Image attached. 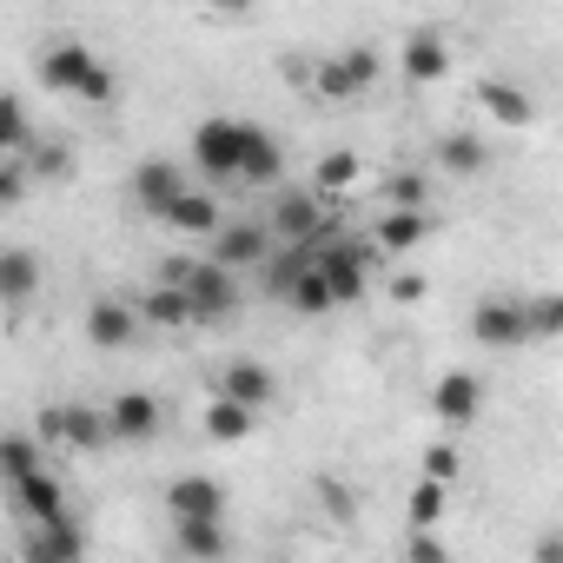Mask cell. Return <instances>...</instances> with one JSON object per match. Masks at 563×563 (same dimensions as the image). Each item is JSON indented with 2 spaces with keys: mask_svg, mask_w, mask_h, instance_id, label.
Returning <instances> with one entry per match:
<instances>
[{
  "mask_svg": "<svg viewBox=\"0 0 563 563\" xmlns=\"http://www.w3.org/2000/svg\"><path fill=\"white\" fill-rule=\"evenodd\" d=\"M41 87L60 93V100H87V107H107L113 100V67L87 47V41H54L41 47Z\"/></svg>",
  "mask_w": 563,
  "mask_h": 563,
  "instance_id": "obj_1",
  "label": "cell"
},
{
  "mask_svg": "<svg viewBox=\"0 0 563 563\" xmlns=\"http://www.w3.org/2000/svg\"><path fill=\"white\" fill-rule=\"evenodd\" d=\"M166 278L179 286V299H186L192 325H225V319L239 312V299H245L239 272H232V265H219V258H173V265H166Z\"/></svg>",
  "mask_w": 563,
  "mask_h": 563,
  "instance_id": "obj_2",
  "label": "cell"
},
{
  "mask_svg": "<svg viewBox=\"0 0 563 563\" xmlns=\"http://www.w3.org/2000/svg\"><path fill=\"white\" fill-rule=\"evenodd\" d=\"M319 272H325V292L332 306H358L372 292V245H352V239H319Z\"/></svg>",
  "mask_w": 563,
  "mask_h": 563,
  "instance_id": "obj_3",
  "label": "cell"
},
{
  "mask_svg": "<svg viewBox=\"0 0 563 563\" xmlns=\"http://www.w3.org/2000/svg\"><path fill=\"white\" fill-rule=\"evenodd\" d=\"M378 74H385V60L372 47H345V54H332V60L312 67V87H319V100L345 107V100H365L378 87Z\"/></svg>",
  "mask_w": 563,
  "mask_h": 563,
  "instance_id": "obj_4",
  "label": "cell"
},
{
  "mask_svg": "<svg viewBox=\"0 0 563 563\" xmlns=\"http://www.w3.org/2000/svg\"><path fill=\"white\" fill-rule=\"evenodd\" d=\"M471 339L484 352H523V345H537L530 319H523V299H510V292H484L471 306Z\"/></svg>",
  "mask_w": 563,
  "mask_h": 563,
  "instance_id": "obj_5",
  "label": "cell"
},
{
  "mask_svg": "<svg viewBox=\"0 0 563 563\" xmlns=\"http://www.w3.org/2000/svg\"><path fill=\"white\" fill-rule=\"evenodd\" d=\"M239 146H245V120L212 113V120L192 126V166H199L212 186H232V173H239Z\"/></svg>",
  "mask_w": 563,
  "mask_h": 563,
  "instance_id": "obj_6",
  "label": "cell"
},
{
  "mask_svg": "<svg viewBox=\"0 0 563 563\" xmlns=\"http://www.w3.org/2000/svg\"><path fill=\"white\" fill-rule=\"evenodd\" d=\"M80 332H87V345L93 352H126V345H140V306L133 299H120V292H100V299H87V312H80Z\"/></svg>",
  "mask_w": 563,
  "mask_h": 563,
  "instance_id": "obj_7",
  "label": "cell"
},
{
  "mask_svg": "<svg viewBox=\"0 0 563 563\" xmlns=\"http://www.w3.org/2000/svg\"><path fill=\"white\" fill-rule=\"evenodd\" d=\"M272 239H292V245H319L332 239V219H325V199L306 186V192H278L272 199V219H265Z\"/></svg>",
  "mask_w": 563,
  "mask_h": 563,
  "instance_id": "obj_8",
  "label": "cell"
},
{
  "mask_svg": "<svg viewBox=\"0 0 563 563\" xmlns=\"http://www.w3.org/2000/svg\"><path fill=\"white\" fill-rule=\"evenodd\" d=\"M278 179H286V146H278V133H265L258 120H245V146H239V173H232V186L265 192V186H278Z\"/></svg>",
  "mask_w": 563,
  "mask_h": 563,
  "instance_id": "obj_9",
  "label": "cell"
},
{
  "mask_svg": "<svg viewBox=\"0 0 563 563\" xmlns=\"http://www.w3.org/2000/svg\"><path fill=\"white\" fill-rule=\"evenodd\" d=\"M107 431H113V444H153L166 431V405L153 391H120L107 405Z\"/></svg>",
  "mask_w": 563,
  "mask_h": 563,
  "instance_id": "obj_10",
  "label": "cell"
},
{
  "mask_svg": "<svg viewBox=\"0 0 563 563\" xmlns=\"http://www.w3.org/2000/svg\"><path fill=\"white\" fill-rule=\"evenodd\" d=\"M265 252H272L265 219H219V225H212V252H206V258H219V265H232V272H252Z\"/></svg>",
  "mask_w": 563,
  "mask_h": 563,
  "instance_id": "obj_11",
  "label": "cell"
},
{
  "mask_svg": "<svg viewBox=\"0 0 563 563\" xmlns=\"http://www.w3.org/2000/svg\"><path fill=\"white\" fill-rule=\"evenodd\" d=\"M41 286H47L41 252H34V245H0V306L21 312V306L41 299Z\"/></svg>",
  "mask_w": 563,
  "mask_h": 563,
  "instance_id": "obj_12",
  "label": "cell"
},
{
  "mask_svg": "<svg viewBox=\"0 0 563 563\" xmlns=\"http://www.w3.org/2000/svg\"><path fill=\"white\" fill-rule=\"evenodd\" d=\"M477 411H484V378H477V372H444V378L431 385V418H438V424L464 431V424H477Z\"/></svg>",
  "mask_w": 563,
  "mask_h": 563,
  "instance_id": "obj_13",
  "label": "cell"
},
{
  "mask_svg": "<svg viewBox=\"0 0 563 563\" xmlns=\"http://www.w3.org/2000/svg\"><path fill=\"white\" fill-rule=\"evenodd\" d=\"M179 186H186V166H173V159H140V166L126 173V192H133V206H140L146 219H159Z\"/></svg>",
  "mask_w": 563,
  "mask_h": 563,
  "instance_id": "obj_14",
  "label": "cell"
},
{
  "mask_svg": "<svg viewBox=\"0 0 563 563\" xmlns=\"http://www.w3.org/2000/svg\"><path fill=\"white\" fill-rule=\"evenodd\" d=\"M398 67H405V87H438V80H444L457 60H451L444 34L418 27V34H405V54H398Z\"/></svg>",
  "mask_w": 563,
  "mask_h": 563,
  "instance_id": "obj_15",
  "label": "cell"
},
{
  "mask_svg": "<svg viewBox=\"0 0 563 563\" xmlns=\"http://www.w3.org/2000/svg\"><path fill=\"white\" fill-rule=\"evenodd\" d=\"M8 490H14V504H21V517H27V523H47V517H74V510H67V484H60L47 464H41V471H27V477H14Z\"/></svg>",
  "mask_w": 563,
  "mask_h": 563,
  "instance_id": "obj_16",
  "label": "cell"
},
{
  "mask_svg": "<svg viewBox=\"0 0 563 563\" xmlns=\"http://www.w3.org/2000/svg\"><path fill=\"white\" fill-rule=\"evenodd\" d=\"M166 510L173 517H225V484L206 477V471H179L166 484Z\"/></svg>",
  "mask_w": 563,
  "mask_h": 563,
  "instance_id": "obj_17",
  "label": "cell"
},
{
  "mask_svg": "<svg viewBox=\"0 0 563 563\" xmlns=\"http://www.w3.org/2000/svg\"><path fill=\"white\" fill-rule=\"evenodd\" d=\"M21 550H27L34 563H74V556L87 550V530H80L74 517H47V523H27Z\"/></svg>",
  "mask_w": 563,
  "mask_h": 563,
  "instance_id": "obj_18",
  "label": "cell"
},
{
  "mask_svg": "<svg viewBox=\"0 0 563 563\" xmlns=\"http://www.w3.org/2000/svg\"><path fill=\"white\" fill-rule=\"evenodd\" d=\"M60 451H80V457H100V451H113L107 405H67V411H60Z\"/></svg>",
  "mask_w": 563,
  "mask_h": 563,
  "instance_id": "obj_19",
  "label": "cell"
},
{
  "mask_svg": "<svg viewBox=\"0 0 563 563\" xmlns=\"http://www.w3.org/2000/svg\"><path fill=\"white\" fill-rule=\"evenodd\" d=\"M424 232H431L424 206H385V219L372 225V252H391V258H405L411 245H424Z\"/></svg>",
  "mask_w": 563,
  "mask_h": 563,
  "instance_id": "obj_20",
  "label": "cell"
},
{
  "mask_svg": "<svg viewBox=\"0 0 563 563\" xmlns=\"http://www.w3.org/2000/svg\"><path fill=\"white\" fill-rule=\"evenodd\" d=\"M219 391L239 398V405H252V411L278 405V378H272V365H258V358H232V365L219 372Z\"/></svg>",
  "mask_w": 563,
  "mask_h": 563,
  "instance_id": "obj_21",
  "label": "cell"
},
{
  "mask_svg": "<svg viewBox=\"0 0 563 563\" xmlns=\"http://www.w3.org/2000/svg\"><path fill=\"white\" fill-rule=\"evenodd\" d=\"M159 225H173V232H186V239H212V225H219V199L212 192H192V179L173 192V206L159 212Z\"/></svg>",
  "mask_w": 563,
  "mask_h": 563,
  "instance_id": "obj_22",
  "label": "cell"
},
{
  "mask_svg": "<svg viewBox=\"0 0 563 563\" xmlns=\"http://www.w3.org/2000/svg\"><path fill=\"white\" fill-rule=\"evenodd\" d=\"M173 543H179V556H192V563H212V556L232 550L225 517H173Z\"/></svg>",
  "mask_w": 563,
  "mask_h": 563,
  "instance_id": "obj_23",
  "label": "cell"
},
{
  "mask_svg": "<svg viewBox=\"0 0 563 563\" xmlns=\"http://www.w3.org/2000/svg\"><path fill=\"white\" fill-rule=\"evenodd\" d=\"M199 424H206V438H212V444H245V438L258 431V411L219 391V398H212V405L199 411Z\"/></svg>",
  "mask_w": 563,
  "mask_h": 563,
  "instance_id": "obj_24",
  "label": "cell"
},
{
  "mask_svg": "<svg viewBox=\"0 0 563 563\" xmlns=\"http://www.w3.org/2000/svg\"><path fill=\"white\" fill-rule=\"evenodd\" d=\"M133 306H140V325H153V332H179V325H192V312H186V299H179L173 278H159V286L140 292Z\"/></svg>",
  "mask_w": 563,
  "mask_h": 563,
  "instance_id": "obj_25",
  "label": "cell"
},
{
  "mask_svg": "<svg viewBox=\"0 0 563 563\" xmlns=\"http://www.w3.org/2000/svg\"><path fill=\"white\" fill-rule=\"evenodd\" d=\"M477 100H484V113H490L497 126H530V120H537L530 93L510 87V80H477Z\"/></svg>",
  "mask_w": 563,
  "mask_h": 563,
  "instance_id": "obj_26",
  "label": "cell"
},
{
  "mask_svg": "<svg viewBox=\"0 0 563 563\" xmlns=\"http://www.w3.org/2000/svg\"><path fill=\"white\" fill-rule=\"evenodd\" d=\"M21 166H27V179L34 186H54V179H67L74 173V153H67V140H21Z\"/></svg>",
  "mask_w": 563,
  "mask_h": 563,
  "instance_id": "obj_27",
  "label": "cell"
},
{
  "mask_svg": "<svg viewBox=\"0 0 563 563\" xmlns=\"http://www.w3.org/2000/svg\"><path fill=\"white\" fill-rule=\"evenodd\" d=\"M278 306H286V312H299V319H325V312H339L332 306V292H325V272H319V258L292 278V292L286 299H278Z\"/></svg>",
  "mask_w": 563,
  "mask_h": 563,
  "instance_id": "obj_28",
  "label": "cell"
},
{
  "mask_svg": "<svg viewBox=\"0 0 563 563\" xmlns=\"http://www.w3.org/2000/svg\"><path fill=\"white\" fill-rule=\"evenodd\" d=\"M438 166L457 173V179H477V173L490 166V146H484L477 133H444V140H438Z\"/></svg>",
  "mask_w": 563,
  "mask_h": 563,
  "instance_id": "obj_29",
  "label": "cell"
},
{
  "mask_svg": "<svg viewBox=\"0 0 563 563\" xmlns=\"http://www.w3.org/2000/svg\"><path fill=\"white\" fill-rule=\"evenodd\" d=\"M358 179H365V159H358L352 146H339V153H325V159H319L312 192H319V199H339V192H352Z\"/></svg>",
  "mask_w": 563,
  "mask_h": 563,
  "instance_id": "obj_30",
  "label": "cell"
},
{
  "mask_svg": "<svg viewBox=\"0 0 563 563\" xmlns=\"http://www.w3.org/2000/svg\"><path fill=\"white\" fill-rule=\"evenodd\" d=\"M47 464V444L34 438V431H0V477H27V471H41Z\"/></svg>",
  "mask_w": 563,
  "mask_h": 563,
  "instance_id": "obj_31",
  "label": "cell"
},
{
  "mask_svg": "<svg viewBox=\"0 0 563 563\" xmlns=\"http://www.w3.org/2000/svg\"><path fill=\"white\" fill-rule=\"evenodd\" d=\"M444 504H451V484H444V477H418V484H411V523H418V530H431V523L444 517Z\"/></svg>",
  "mask_w": 563,
  "mask_h": 563,
  "instance_id": "obj_32",
  "label": "cell"
},
{
  "mask_svg": "<svg viewBox=\"0 0 563 563\" xmlns=\"http://www.w3.org/2000/svg\"><path fill=\"white\" fill-rule=\"evenodd\" d=\"M385 206H431V173L398 166V173L385 179Z\"/></svg>",
  "mask_w": 563,
  "mask_h": 563,
  "instance_id": "obj_33",
  "label": "cell"
},
{
  "mask_svg": "<svg viewBox=\"0 0 563 563\" xmlns=\"http://www.w3.org/2000/svg\"><path fill=\"white\" fill-rule=\"evenodd\" d=\"M523 319H530V339H556L563 332V292H530Z\"/></svg>",
  "mask_w": 563,
  "mask_h": 563,
  "instance_id": "obj_34",
  "label": "cell"
},
{
  "mask_svg": "<svg viewBox=\"0 0 563 563\" xmlns=\"http://www.w3.org/2000/svg\"><path fill=\"white\" fill-rule=\"evenodd\" d=\"M21 140H27V107L14 93H0V159L21 153Z\"/></svg>",
  "mask_w": 563,
  "mask_h": 563,
  "instance_id": "obj_35",
  "label": "cell"
},
{
  "mask_svg": "<svg viewBox=\"0 0 563 563\" xmlns=\"http://www.w3.org/2000/svg\"><path fill=\"white\" fill-rule=\"evenodd\" d=\"M27 192H34V179H27L21 153H8V159H0V212H8V206H21Z\"/></svg>",
  "mask_w": 563,
  "mask_h": 563,
  "instance_id": "obj_36",
  "label": "cell"
},
{
  "mask_svg": "<svg viewBox=\"0 0 563 563\" xmlns=\"http://www.w3.org/2000/svg\"><path fill=\"white\" fill-rule=\"evenodd\" d=\"M418 457H424V477H444V484H457V444H451V438L424 444Z\"/></svg>",
  "mask_w": 563,
  "mask_h": 563,
  "instance_id": "obj_37",
  "label": "cell"
},
{
  "mask_svg": "<svg viewBox=\"0 0 563 563\" xmlns=\"http://www.w3.org/2000/svg\"><path fill=\"white\" fill-rule=\"evenodd\" d=\"M424 292H431V286H424V272H398V278H391V299H398V306H418Z\"/></svg>",
  "mask_w": 563,
  "mask_h": 563,
  "instance_id": "obj_38",
  "label": "cell"
},
{
  "mask_svg": "<svg viewBox=\"0 0 563 563\" xmlns=\"http://www.w3.org/2000/svg\"><path fill=\"white\" fill-rule=\"evenodd\" d=\"M60 411H67V405H47V411H41V418H34V438H41V444H47V451H54V444H60Z\"/></svg>",
  "mask_w": 563,
  "mask_h": 563,
  "instance_id": "obj_39",
  "label": "cell"
},
{
  "mask_svg": "<svg viewBox=\"0 0 563 563\" xmlns=\"http://www.w3.org/2000/svg\"><path fill=\"white\" fill-rule=\"evenodd\" d=\"M405 556H411V563H444V543H438V537H411Z\"/></svg>",
  "mask_w": 563,
  "mask_h": 563,
  "instance_id": "obj_40",
  "label": "cell"
},
{
  "mask_svg": "<svg viewBox=\"0 0 563 563\" xmlns=\"http://www.w3.org/2000/svg\"><path fill=\"white\" fill-rule=\"evenodd\" d=\"M212 8H252V0H212Z\"/></svg>",
  "mask_w": 563,
  "mask_h": 563,
  "instance_id": "obj_41",
  "label": "cell"
}]
</instances>
